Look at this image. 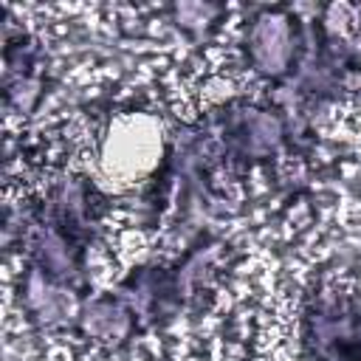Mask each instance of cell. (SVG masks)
<instances>
[{
  "label": "cell",
  "instance_id": "6da1fadb",
  "mask_svg": "<svg viewBox=\"0 0 361 361\" xmlns=\"http://www.w3.org/2000/svg\"><path fill=\"white\" fill-rule=\"evenodd\" d=\"M251 51L262 71L279 73L290 56V39L288 25L279 17H262L251 31Z\"/></svg>",
  "mask_w": 361,
  "mask_h": 361
},
{
  "label": "cell",
  "instance_id": "7a4b0ae2",
  "mask_svg": "<svg viewBox=\"0 0 361 361\" xmlns=\"http://www.w3.org/2000/svg\"><path fill=\"white\" fill-rule=\"evenodd\" d=\"M85 327L93 336L113 338V336H121L127 330V319L116 305H93L85 316Z\"/></svg>",
  "mask_w": 361,
  "mask_h": 361
}]
</instances>
